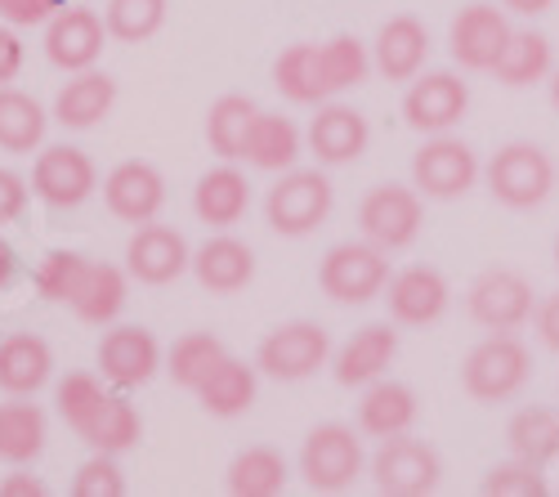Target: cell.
Here are the masks:
<instances>
[{
  "instance_id": "6da1fadb",
  "label": "cell",
  "mask_w": 559,
  "mask_h": 497,
  "mask_svg": "<svg viewBox=\"0 0 559 497\" xmlns=\"http://www.w3.org/2000/svg\"><path fill=\"white\" fill-rule=\"evenodd\" d=\"M533 377V354L515 332H492L479 341L461 364V390L475 403H506L515 399Z\"/></svg>"
},
{
  "instance_id": "7a4b0ae2",
  "label": "cell",
  "mask_w": 559,
  "mask_h": 497,
  "mask_svg": "<svg viewBox=\"0 0 559 497\" xmlns=\"http://www.w3.org/2000/svg\"><path fill=\"white\" fill-rule=\"evenodd\" d=\"M555 157L542 144H506L488 162V193L510 211H533L555 193Z\"/></svg>"
},
{
  "instance_id": "3957f363",
  "label": "cell",
  "mask_w": 559,
  "mask_h": 497,
  "mask_svg": "<svg viewBox=\"0 0 559 497\" xmlns=\"http://www.w3.org/2000/svg\"><path fill=\"white\" fill-rule=\"evenodd\" d=\"M318 287L336 305H367L390 287V260L377 242H341L322 256L318 264Z\"/></svg>"
},
{
  "instance_id": "277c9868",
  "label": "cell",
  "mask_w": 559,
  "mask_h": 497,
  "mask_svg": "<svg viewBox=\"0 0 559 497\" xmlns=\"http://www.w3.org/2000/svg\"><path fill=\"white\" fill-rule=\"evenodd\" d=\"M465 309L484 332H520L524 323L537 319V296L533 283L520 274V269H484V274L465 292Z\"/></svg>"
},
{
  "instance_id": "5b68a950",
  "label": "cell",
  "mask_w": 559,
  "mask_h": 497,
  "mask_svg": "<svg viewBox=\"0 0 559 497\" xmlns=\"http://www.w3.org/2000/svg\"><path fill=\"white\" fill-rule=\"evenodd\" d=\"M269 229L283 238H305L332 215V179L322 170H287L264 198Z\"/></svg>"
},
{
  "instance_id": "8992f818",
  "label": "cell",
  "mask_w": 559,
  "mask_h": 497,
  "mask_svg": "<svg viewBox=\"0 0 559 497\" xmlns=\"http://www.w3.org/2000/svg\"><path fill=\"white\" fill-rule=\"evenodd\" d=\"M426 224L421 189H403V185H377L358 202V229L367 242H377L385 251H403L416 242Z\"/></svg>"
},
{
  "instance_id": "52a82bcc",
  "label": "cell",
  "mask_w": 559,
  "mask_h": 497,
  "mask_svg": "<svg viewBox=\"0 0 559 497\" xmlns=\"http://www.w3.org/2000/svg\"><path fill=\"white\" fill-rule=\"evenodd\" d=\"M300 475L313 493H345L358 475H362V443L349 426L328 422L309 430L305 448H300Z\"/></svg>"
},
{
  "instance_id": "ba28073f",
  "label": "cell",
  "mask_w": 559,
  "mask_h": 497,
  "mask_svg": "<svg viewBox=\"0 0 559 497\" xmlns=\"http://www.w3.org/2000/svg\"><path fill=\"white\" fill-rule=\"evenodd\" d=\"M479 179V157L465 140H452V134H435L430 144L416 149L412 157V185L421 189L435 202H452L465 198Z\"/></svg>"
},
{
  "instance_id": "9c48e42d",
  "label": "cell",
  "mask_w": 559,
  "mask_h": 497,
  "mask_svg": "<svg viewBox=\"0 0 559 497\" xmlns=\"http://www.w3.org/2000/svg\"><path fill=\"white\" fill-rule=\"evenodd\" d=\"M439 453L421 439H407V435H394L381 443V453L371 458V480L385 497H426L439 488Z\"/></svg>"
},
{
  "instance_id": "30bf717a",
  "label": "cell",
  "mask_w": 559,
  "mask_h": 497,
  "mask_svg": "<svg viewBox=\"0 0 559 497\" xmlns=\"http://www.w3.org/2000/svg\"><path fill=\"white\" fill-rule=\"evenodd\" d=\"M510 36H515V27H510L506 10L475 0V5H465V10L452 19L448 50H452V59H456L465 72H492L497 59L506 55Z\"/></svg>"
},
{
  "instance_id": "8fae6325",
  "label": "cell",
  "mask_w": 559,
  "mask_h": 497,
  "mask_svg": "<svg viewBox=\"0 0 559 497\" xmlns=\"http://www.w3.org/2000/svg\"><path fill=\"white\" fill-rule=\"evenodd\" d=\"M328 354H332V336L318 323H287L260 341L255 368L273 381H305L328 364Z\"/></svg>"
},
{
  "instance_id": "7c38bea8",
  "label": "cell",
  "mask_w": 559,
  "mask_h": 497,
  "mask_svg": "<svg viewBox=\"0 0 559 497\" xmlns=\"http://www.w3.org/2000/svg\"><path fill=\"white\" fill-rule=\"evenodd\" d=\"M465 108H471V85L452 72L412 76L403 95V121L421 134H448L465 117Z\"/></svg>"
},
{
  "instance_id": "4fadbf2b",
  "label": "cell",
  "mask_w": 559,
  "mask_h": 497,
  "mask_svg": "<svg viewBox=\"0 0 559 497\" xmlns=\"http://www.w3.org/2000/svg\"><path fill=\"white\" fill-rule=\"evenodd\" d=\"M32 193L55 211H72L95 193V162L72 144L45 149L36 157V170H32Z\"/></svg>"
},
{
  "instance_id": "5bb4252c",
  "label": "cell",
  "mask_w": 559,
  "mask_h": 497,
  "mask_svg": "<svg viewBox=\"0 0 559 497\" xmlns=\"http://www.w3.org/2000/svg\"><path fill=\"white\" fill-rule=\"evenodd\" d=\"M448 279L430 264H407L390 279L385 287V305H390V319L403 328H430L448 313Z\"/></svg>"
},
{
  "instance_id": "9a60e30c",
  "label": "cell",
  "mask_w": 559,
  "mask_h": 497,
  "mask_svg": "<svg viewBox=\"0 0 559 497\" xmlns=\"http://www.w3.org/2000/svg\"><path fill=\"white\" fill-rule=\"evenodd\" d=\"M104 32L108 23L95 10H59L45 27V55L63 72H85L104 55Z\"/></svg>"
},
{
  "instance_id": "2e32d148",
  "label": "cell",
  "mask_w": 559,
  "mask_h": 497,
  "mask_svg": "<svg viewBox=\"0 0 559 497\" xmlns=\"http://www.w3.org/2000/svg\"><path fill=\"white\" fill-rule=\"evenodd\" d=\"M126 264L139 283L162 287V283H175L183 269L193 264V251L175 229H166V224H144L126 247Z\"/></svg>"
},
{
  "instance_id": "e0dca14e",
  "label": "cell",
  "mask_w": 559,
  "mask_h": 497,
  "mask_svg": "<svg viewBox=\"0 0 559 497\" xmlns=\"http://www.w3.org/2000/svg\"><path fill=\"white\" fill-rule=\"evenodd\" d=\"M104 202L126 224H148L166 202V185L148 162H121L104 179Z\"/></svg>"
},
{
  "instance_id": "ac0fdd59",
  "label": "cell",
  "mask_w": 559,
  "mask_h": 497,
  "mask_svg": "<svg viewBox=\"0 0 559 497\" xmlns=\"http://www.w3.org/2000/svg\"><path fill=\"white\" fill-rule=\"evenodd\" d=\"M157 364H162V350H157L148 328H112L99 341V368L121 390L144 386L157 372Z\"/></svg>"
},
{
  "instance_id": "d6986e66",
  "label": "cell",
  "mask_w": 559,
  "mask_h": 497,
  "mask_svg": "<svg viewBox=\"0 0 559 497\" xmlns=\"http://www.w3.org/2000/svg\"><path fill=\"white\" fill-rule=\"evenodd\" d=\"M367 140H371V130H367V117L345 108V104H328L313 126H309V149L322 166H345V162H358L367 153Z\"/></svg>"
},
{
  "instance_id": "ffe728a7",
  "label": "cell",
  "mask_w": 559,
  "mask_h": 497,
  "mask_svg": "<svg viewBox=\"0 0 559 497\" xmlns=\"http://www.w3.org/2000/svg\"><path fill=\"white\" fill-rule=\"evenodd\" d=\"M426 59H430V32H426L421 19L399 14V19H390L377 32V72L385 81H412V76H421Z\"/></svg>"
},
{
  "instance_id": "44dd1931",
  "label": "cell",
  "mask_w": 559,
  "mask_h": 497,
  "mask_svg": "<svg viewBox=\"0 0 559 497\" xmlns=\"http://www.w3.org/2000/svg\"><path fill=\"white\" fill-rule=\"evenodd\" d=\"M394 354H399V332L390 323H371V328L349 336V345L336 354L332 372H336L341 386H371V381L385 377Z\"/></svg>"
},
{
  "instance_id": "7402d4cb",
  "label": "cell",
  "mask_w": 559,
  "mask_h": 497,
  "mask_svg": "<svg viewBox=\"0 0 559 497\" xmlns=\"http://www.w3.org/2000/svg\"><path fill=\"white\" fill-rule=\"evenodd\" d=\"M193 274H198V283L206 292L228 296V292H242L255 279V256H251L247 242L219 234V238H206L193 251Z\"/></svg>"
},
{
  "instance_id": "603a6c76",
  "label": "cell",
  "mask_w": 559,
  "mask_h": 497,
  "mask_svg": "<svg viewBox=\"0 0 559 497\" xmlns=\"http://www.w3.org/2000/svg\"><path fill=\"white\" fill-rule=\"evenodd\" d=\"M117 99V81L108 72H76L63 90H59V99H55V121L63 130H90V126H99L108 117Z\"/></svg>"
},
{
  "instance_id": "cb8c5ba5",
  "label": "cell",
  "mask_w": 559,
  "mask_h": 497,
  "mask_svg": "<svg viewBox=\"0 0 559 497\" xmlns=\"http://www.w3.org/2000/svg\"><path fill=\"white\" fill-rule=\"evenodd\" d=\"M193 206L202 215V224H211V229H228V224H238L251 206V185L242 170L233 166H215L198 179L193 189Z\"/></svg>"
},
{
  "instance_id": "d4e9b609",
  "label": "cell",
  "mask_w": 559,
  "mask_h": 497,
  "mask_svg": "<svg viewBox=\"0 0 559 497\" xmlns=\"http://www.w3.org/2000/svg\"><path fill=\"white\" fill-rule=\"evenodd\" d=\"M50 345L32 332H14L0 341V390L5 394H36L45 381H50Z\"/></svg>"
},
{
  "instance_id": "484cf974",
  "label": "cell",
  "mask_w": 559,
  "mask_h": 497,
  "mask_svg": "<svg viewBox=\"0 0 559 497\" xmlns=\"http://www.w3.org/2000/svg\"><path fill=\"white\" fill-rule=\"evenodd\" d=\"M416 422V394L403 381H371L358 403V426L377 439L407 435Z\"/></svg>"
},
{
  "instance_id": "4316f807",
  "label": "cell",
  "mask_w": 559,
  "mask_h": 497,
  "mask_svg": "<svg viewBox=\"0 0 559 497\" xmlns=\"http://www.w3.org/2000/svg\"><path fill=\"white\" fill-rule=\"evenodd\" d=\"M506 443L520 462L550 466L559 458V413L555 409H520L506 426Z\"/></svg>"
},
{
  "instance_id": "83f0119b",
  "label": "cell",
  "mask_w": 559,
  "mask_h": 497,
  "mask_svg": "<svg viewBox=\"0 0 559 497\" xmlns=\"http://www.w3.org/2000/svg\"><path fill=\"white\" fill-rule=\"evenodd\" d=\"M260 108L247 99V95H224L211 104V117H206V140H211V153H219L224 162H238L247 157V134L255 126Z\"/></svg>"
},
{
  "instance_id": "f1b7e54d",
  "label": "cell",
  "mask_w": 559,
  "mask_h": 497,
  "mask_svg": "<svg viewBox=\"0 0 559 497\" xmlns=\"http://www.w3.org/2000/svg\"><path fill=\"white\" fill-rule=\"evenodd\" d=\"M550 68H555L550 40H546L542 32H515V36H510V45H506V55L497 59L492 76H497L501 85H510V90H520V85L546 81Z\"/></svg>"
},
{
  "instance_id": "f546056e",
  "label": "cell",
  "mask_w": 559,
  "mask_h": 497,
  "mask_svg": "<svg viewBox=\"0 0 559 497\" xmlns=\"http://www.w3.org/2000/svg\"><path fill=\"white\" fill-rule=\"evenodd\" d=\"M296 157H300V130L292 126V117L260 113L247 134V162L260 170H292Z\"/></svg>"
},
{
  "instance_id": "4dcf8cb0",
  "label": "cell",
  "mask_w": 559,
  "mask_h": 497,
  "mask_svg": "<svg viewBox=\"0 0 559 497\" xmlns=\"http://www.w3.org/2000/svg\"><path fill=\"white\" fill-rule=\"evenodd\" d=\"M121 305H126V274L117 264H104V260H90V269H85V283H81V292H76V300H72V309H76V319H85V323H112L117 313H121Z\"/></svg>"
},
{
  "instance_id": "1f68e13d",
  "label": "cell",
  "mask_w": 559,
  "mask_h": 497,
  "mask_svg": "<svg viewBox=\"0 0 559 497\" xmlns=\"http://www.w3.org/2000/svg\"><path fill=\"white\" fill-rule=\"evenodd\" d=\"M224 345L211 336V332H189V336H179L175 345H170V358H166V372H170V381L175 386H183V390H202L211 377H215V368L224 364Z\"/></svg>"
},
{
  "instance_id": "d6a6232c",
  "label": "cell",
  "mask_w": 559,
  "mask_h": 497,
  "mask_svg": "<svg viewBox=\"0 0 559 497\" xmlns=\"http://www.w3.org/2000/svg\"><path fill=\"white\" fill-rule=\"evenodd\" d=\"M287 488V462L273 448H247L228 466V493L233 497H277Z\"/></svg>"
},
{
  "instance_id": "836d02e7",
  "label": "cell",
  "mask_w": 559,
  "mask_h": 497,
  "mask_svg": "<svg viewBox=\"0 0 559 497\" xmlns=\"http://www.w3.org/2000/svg\"><path fill=\"white\" fill-rule=\"evenodd\" d=\"M45 140V113L32 95L14 85H0V149L5 153H32Z\"/></svg>"
},
{
  "instance_id": "e575fe53",
  "label": "cell",
  "mask_w": 559,
  "mask_h": 497,
  "mask_svg": "<svg viewBox=\"0 0 559 497\" xmlns=\"http://www.w3.org/2000/svg\"><path fill=\"white\" fill-rule=\"evenodd\" d=\"M371 72L367 45L358 36H332L328 45H318V76H322V95H341L349 85H362Z\"/></svg>"
},
{
  "instance_id": "d590c367",
  "label": "cell",
  "mask_w": 559,
  "mask_h": 497,
  "mask_svg": "<svg viewBox=\"0 0 559 497\" xmlns=\"http://www.w3.org/2000/svg\"><path fill=\"white\" fill-rule=\"evenodd\" d=\"M198 399H202V409L215 413V417H238L255 403V372L247 364H238V358H224V364L215 368V377L198 390Z\"/></svg>"
},
{
  "instance_id": "8d00e7d4",
  "label": "cell",
  "mask_w": 559,
  "mask_h": 497,
  "mask_svg": "<svg viewBox=\"0 0 559 497\" xmlns=\"http://www.w3.org/2000/svg\"><path fill=\"white\" fill-rule=\"evenodd\" d=\"M45 448V413L36 403H0V462H32Z\"/></svg>"
},
{
  "instance_id": "74e56055",
  "label": "cell",
  "mask_w": 559,
  "mask_h": 497,
  "mask_svg": "<svg viewBox=\"0 0 559 497\" xmlns=\"http://www.w3.org/2000/svg\"><path fill=\"white\" fill-rule=\"evenodd\" d=\"M273 85L277 95L292 104H322V76H318V45H292L273 63Z\"/></svg>"
},
{
  "instance_id": "f35d334b",
  "label": "cell",
  "mask_w": 559,
  "mask_h": 497,
  "mask_svg": "<svg viewBox=\"0 0 559 497\" xmlns=\"http://www.w3.org/2000/svg\"><path fill=\"white\" fill-rule=\"evenodd\" d=\"M108 390L90 377V372H72L63 386H59V413H63V422L81 435V439H90V430L99 426V417H104V409H108Z\"/></svg>"
},
{
  "instance_id": "ab89813d",
  "label": "cell",
  "mask_w": 559,
  "mask_h": 497,
  "mask_svg": "<svg viewBox=\"0 0 559 497\" xmlns=\"http://www.w3.org/2000/svg\"><path fill=\"white\" fill-rule=\"evenodd\" d=\"M85 269L90 260L81 251H50L36 269V287L45 300H59V305H72L81 283H85Z\"/></svg>"
},
{
  "instance_id": "60d3db41",
  "label": "cell",
  "mask_w": 559,
  "mask_h": 497,
  "mask_svg": "<svg viewBox=\"0 0 559 497\" xmlns=\"http://www.w3.org/2000/svg\"><path fill=\"white\" fill-rule=\"evenodd\" d=\"M166 23V0H112L108 32L117 40H148Z\"/></svg>"
},
{
  "instance_id": "b9f144b4",
  "label": "cell",
  "mask_w": 559,
  "mask_h": 497,
  "mask_svg": "<svg viewBox=\"0 0 559 497\" xmlns=\"http://www.w3.org/2000/svg\"><path fill=\"white\" fill-rule=\"evenodd\" d=\"M134 439H139V413L130 409L121 394H112L104 417H99V426L90 430L85 443L95 448V453H126V448H134Z\"/></svg>"
},
{
  "instance_id": "7bdbcfd3",
  "label": "cell",
  "mask_w": 559,
  "mask_h": 497,
  "mask_svg": "<svg viewBox=\"0 0 559 497\" xmlns=\"http://www.w3.org/2000/svg\"><path fill=\"white\" fill-rule=\"evenodd\" d=\"M484 493H488V497H546L550 484H546L542 466L515 458V462H506V466H492V471H488Z\"/></svg>"
},
{
  "instance_id": "ee69618b",
  "label": "cell",
  "mask_w": 559,
  "mask_h": 497,
  "mask_svg": "<svg viewBox=\"0 0 559 497\" xmlns=\"http://www.w3.org/2000/svg\"><path fill=\"white\" fill-rule=\"evenodd\" d=\"M72 493H76V497H121V493H126V480H121V471H117L112 453L90 458V462L76 471Z\"/></svg>"
},
{
  "instance_id": "f6af8a7d",
  "label": "cell",
  "mask_w": 559,
  "mask_h": 497,
  "mask_svg": "<svg viewBox=\"0 0 559 497\" xmlns=\"http://www.w3.org/2000/svg\"><path fill=\"white\" fill-rule=\"evenodd\" d=\"M59 14V0H0V23L32 27V23H50Z\"/></svg>"
},
{
  "instance_id": "bcb514c9",
  "label": "cell",
  "mask_w": 559,
  "mask_h": 497,
  "mask_svg": "<svg viewBox=\"0 0 559 497\" xmlns=\"http://www.w3.org/2000/svg\"><path fill=\"white\" fill-rule=\"evenodd\" d=\"M27 206V189H23V179L14 170H0V224H10L19 220Z\"/></svg>"
},
{
  "instance_id": "7dc6e473",
  "label": "cell",
  "mask_w": 559,
  "mask_h": 497,
  "mask_svg": "<svg viewBox=\"0 0 559 497\" xmlns=\"http://www.w3.org/2000/svg\"><path fill=\"white\" fill-rule=\"evenodd\" d=\"M537 336H542V345L546 350H555L559 354V292H550L542 305H537Z\"/></svg>"
},
{
  "instance_id": "c3c4849f",
  "label": "cell",
  "mask_w": 559,
  "mask_h": 497,
  "mask_svg": "<svg viewBox=\"0 0 559 497\" xmlns=\"http://www.w3.org/2000/svg\"><path fill=\"white\" fill-rule=\"evenodd\" d=\"M19 68H23V45L5 23H0V85H10L19 76Z\"/></svg>"
},
{
  "instance_id": "681fc988",
  "label": "cell",
  "mask_w": 559,
  "mask_h": 497,
  "mask_svg": "<svg viewBox=\"0 0 559 497\" xmlns=\"http://www.w3.org/2000/svg\"><path fill=\"white\" fill-rule=\"evenodd\" d=\"M0 497H45V484L36 475H10L0 484Z\"/></svg>"
},
{
  "instance_id": "f907efd6",
  "label": "cell",
  "mask_w": 559,
  "mask_h": 497,
  "mask_svg": "<svg viewBox=\"0 0 559 497\" xmlns=\"http://www.w3.org/2000/svg\"><path fill=\"white\" fill-rule=\"evenodd\" d=\"M501 5H506L510 14H524V19H542V14H550V5H555V0H501Z\"/></svg>"
},
{
  "instance_id": "816d5d0a",
  "label": "cell",
  "mask_w": 559,
  "mask_h": 497,
  "mask_svg": "<svg viewBox=\"0 0 559 497\" xmlns=\"http://www.w3.org/2000/svg\"><path fill=\"white\" fill-rule=\"evenodd\" d=\"M10 279H14V251L5 238H0V287H10Z\"/></svg>"
},
{
  "instance_id": "f5cc1de1",
  "label": "cell",
  "mask_w": 559,
  "mask_h": 497,
  "mask_svg": "<svg viewBox=\"0 0 559 497\" xmlns=\"http://www.w3.org/2000/svg\"><path fill=\"white\" fill-rule=\"evenodd\" d=\"M550 104H555V113H559V72L550 76Z\"/></svg>"
},
{
  "instance_id": "db71d44e",
  "label": "cell",
  "mask_w": 559,
  "mask_h": 497,
  "mask_svg": "<svg viewBox=\"0 0 559 497\" xmlns=\"http://www.w3.org/2000/svg\"><path fill=\"white\" fill-rule=\"evenodd\" d=\"M555 269H559V238H555Z\"/></svg>"
}]
</instances>
